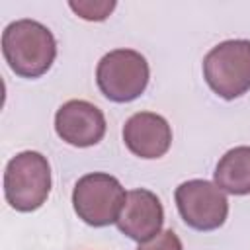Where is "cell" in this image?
I'll return each instance as SVG.
<instances>
[{
	"label": "cell",
	"mask_w": 250,
	"mask_h": 250,
	"mask_svg": "<svg viewBox=\"0 0 250 250\" xmlns=\"http://www.w3.org/2000/svg\"><path fill=\"white\" fill-rule=\"evenodd\" d=\"M137 250H184L182 240L178 238V234L170 229V230H162L158 232L154 238L141 242Z\"/></svg>",
	"instance_id": "obj_12"
},
{
	"label": "cell",
	"mask_w": 250,
	"mask_h": 250,
	"mask_svg": "<svg viewBox=\"0 0 250 250\" xmlns=\"http://www.w3.org/2000/svg\"><path fill=\"white\" fill-rule=\"evenodd\" d=\"M215 184L232 195L250 193V146L227 150L215 166Z\"/></svg>",
	"instance_id": "obj_10"
},
{
	"label": "cell",
	"mask_w": 250,
	"mask_h": 250,
	"mask_svg": "<svg viewBox=\"0 0 250 250\" xmlns=\"http://www.w3.org/2000/svg\"><path fill=\"white\" fill-rule=\"evenodd\" d=\"M51 191L49 160L37 150L16 154L4 170V197L16 211L29 213L39 209Z\"/></svg>",
	"instance_id": "obj_2"
},
{
	"label": "cell",
	"mask_w": 250,
	"mask_h": 250,
	"mask_svg": "<svg viewBox=\"0 0 250 250\" xmlns=\"http://www.w3.org/2000/svg\"><path fill=\"white\" fill-rule=\"evenodd\" d=\"M162 223H164V209L156 193L145 188L127 191L123 209L115 223L125 236L137 240L139 244L146 242L154 238L158 232H162Z\"/></svg>",
	"instance_id": "obj_8"
},
{
	"label": "cell",
	"mask_w": 250,
	"mask_h": 250,
	"mask_svg": "<svg viewBox=\"0 0 250 250\" xmlns=\"http://www.w3.org/2000/svg\"><path fill=\"white\" fill-rule=\"evenodd\" d=\"M55 131L72 146H94L105 135V117L98 105L86 100H70L57 109Z\"/></svg>",
	"instance_id": "obj_7"
},
{
	"label": "cell",
	"mask_w": 250,
	"mask_h": 250,
	"mask_svg": "<svg viewBox=\"0 0 250 250\" xmlns=\"http://www.w3.org/2000/svg\"><path fill=\"white\" fill-rule=\"evenodd\" d=\"M125 146L139 158H160L172 145V127L168 121L152 111H139L123 125Z\"/></svg>",
	"instance_id": "obj_9"
},
{
	"label": "cell",
	"mask_w": 250,
	"mask_h": 250,
	"mask_svg": "<svg viewBox=\"0 0 250 250\" xmlns=\"http://www.w3.org/2000/svg\"><path fill=\"white\" fill-rule=\"evenodd\" d=\"M2 53L21 78H39L55 62L57 41L49 27L35 20H16L2 31Z\"/></svg>",
	"instance_id": "obj_1"
},
{
	"label": "cell",
	"mask_w": 250,
	"mask_h": 250,
	"mask_svg": "<svg viewBox=\"0 0 250 250\" xmlns=\"http://www.w3.org/2000/svg\"><path fill=\"white\" fill-rule=\"evenodd\" d=\"M176 205L184 223L195 230H215L229 215L225 191L207 180H188L176 188Z\"/></svg>",
	"instance_id": "obj_6"
},
{
	"label": "cell",
	"mask_w": 250,
	"mask_h": 250,
	"mask_svg": "<svg viewBox=\"0 0 250 250\" xmlns=\"http://www.w3.org/2000/svg\"><path fill=\"white\" fill-rule=\"evenodd\" d=\"M203 78L223 100L246 94L250 90V41L229 39L215 45L203 59Z\"/></svg>",
	"instance_id": "obj_3"
},
{
	"label": "cell",
	"mask_w": 250,
	"mask_h": 250,
	"mask_svg": "<svg viewBox=\"0 0 250 250\" xmlns=\"http://www.w3.org/2000/svg\"><path fill=\"white\" fill-rule=\"evenodd\" d=\"M70 10L88 21H104L115 8V0H72Z\"/></svg>",
	"instance_id": "obj_11"
},
{
	"label": "cell",
	"mask_w": 250,
	"mask_h": 250,
	"mask_svg": "<svg viewBox=\"0 0 250 250\" xmlns=\"http://www.w3.org/2000/svg\"><path fill=\"white\" fill-rule=\"evenodd\" d=\"M127 191L121 182L105 172H92L82 176L72 191V205L86 225L90 227H107L117 223V217L123 209Z\"/></svg>",
	"instance_id": "obj_5"
},
{
	"label": "cell",
	"mask_w": 250,
	"mask_h": 250,
	"mask_svg": "<svg viewBox=\"0 0 250 250\" xmlns=\"http://www.w3.org/2000/svg\"><path fill=\"white\" fill-rule=\"evenodd\" d=\"M148 62L135 49H113L104 55L96 68L100 92L117 104L137 100L148 84Z\"/></svg>",
	"instance_id": "obj_4"
}]
</instances>
